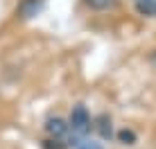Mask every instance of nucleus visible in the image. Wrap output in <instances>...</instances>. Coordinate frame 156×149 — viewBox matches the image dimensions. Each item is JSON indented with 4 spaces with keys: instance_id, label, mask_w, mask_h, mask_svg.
Returning <instances> with one entry per match:
<instances>
[{
    "instance_id": "nucleus-1",
    "label": "nucleus",
    "mask_w": 156,
    "mask_h": 149,
    "mask_svg": "<svg viewBox=\"0 0 156 149\" xmlns=\"http://www.w3.org/2000/svg\"><path fill=\"white\" fill-rule=\"evenodd\" d=\"M68 124H70V136L86 138V136L90 133V126H93V122H90V115H88V111H86V106H84V104L73 106Z\"/></svg>"
},
{
    "instance_id": "nucleus-2",
    "label": "nucleus",
    "mask_w": 156,
    "mask_h": 149,
    "mask_svg": "<svg viewBox=\"0 0 156 149\" xmlns=\"http://www.w3.org/2000/svg\"><path fill=\"white\" fill-rule=\"evenodd\" d=\"M45 131H48V136H50L52 140L63 142V138L70 133V124H68L66 120H61V118H50L45 122Z\"/></svg>"
},
{
    "instance_id": "nucleus-3",
    "label": "nucleus",
    "mask_w": 156,
    "mask_h": 149,
    "mask_svg": "<svg viewBox=\"0 0 156 149\" xmlns=\"http://www.w3.org/2000/svg\"><path fill=\"white\" fill-rule=\"evenodd\" d=\"M43 7H45V0H20L18 5V16L25 20L34 18V16H39L43 12Z\"/></svg>"
},
{
    "instance_id": "nucleus-4",
    "label": "nucleus",
    "mask_w": 156,
    "mask_h": 149,
    "mask_svg": "<svg viewBox=\"0 0 156 149\" xmlns=\"http://www.w3.org/2000/svg\"><path fill=\"white\" fill-rule=\"evenodd\" d=\"M95 129H98V133H100V138L102 140H111L113 138V122H111V118L106 113H102V115H98L95 118Z\"/></svg>"
},
{
    "instance_id": "nucleus-5",
    "label": "nucleus",
    "mask_w": 156,
    "mask_h": 149,
    "mask_svg": "<svg viewBox=\"0 0 156 149\" xmlns=\"http://www.w3.org/2000/svg\"><path fill=\"white\" fill-rule=\"evenodd\" d=\"M68 145H70L73 149H102V145H100V142L90 140L88 136H86V138H77V136H70V138H68Z\"/></svg>"
},
{
    "instance_id": "nucleus-6",
    "label": "nucleus",
    "mask_w": 156,
    "mask_h": 149,
    "mask_svg": "<svg viewBox=\"0 0 156 149\" xmlns=\"http://www.w3.org/2000/svg\"><path fill=\"white\" fill-rule=\"evenodd\" d=\"M136 9L145 16H156V0H136Z\"/></svg>"
},
{
    "instance_id": "nucleus-7",
    "label": "nucleus",
    "mask_w": 156,
    "mask_h": 149,
    "mask_svg": "<svg viewBox=\"0 0 156 149\" xmlns=\"http://www.w3.org/2000/svg\"><path fill=\"white\" fill-rule=\"evenodd\" d=\"M90 9H98V12H104V9H113L118 5V0H84Z\"/></svg>"
},
{
    "instance_id": "nucleus-8",
    "label": "nucleus",
    "mask_w": 156,
    "mask_h": 149,
    "mask_svg": "<svg viewBox=\"0 0 156 149\" xmlns=\"http://www.w3.org/2000/svg\"><path fill=\"white\" fill-rule=\"evenodd\" d=\"M118 140H120L122 145H133V142H136V133H133L131 129H122V131H118Z\"/></svg>"
},
{
    "instance_id": "nucleus-9",
    "label": "nucleus",
    "mask_w": 156,
    "mask_h": 149,
    "mask_svg": "<svg viewBox=\"0 0 156 149\" xmlns=\"http://www.w3.org/2000/svg\"><path fill=\"white\" fill-rule=\"evenodd\" d=\"M43 149H66V142H61V140H45L43 142Z\"/></svg>"
},
{
    "instance_id": "nucleus-10",
    "label": "nucleus",
    "mask_w": 156,
    "mask_h": 149,
    "mask_svg": "<svg viewBox=\"0 0 156 149\" xmlns=\"http://www.w3.org/2000/svg\"><path fill=\"white\" fill-rule=\"evenodd\" d=\"M152 61H154V66H156V52H154V54H152Z\"/></svg>"
}]
</instances>
